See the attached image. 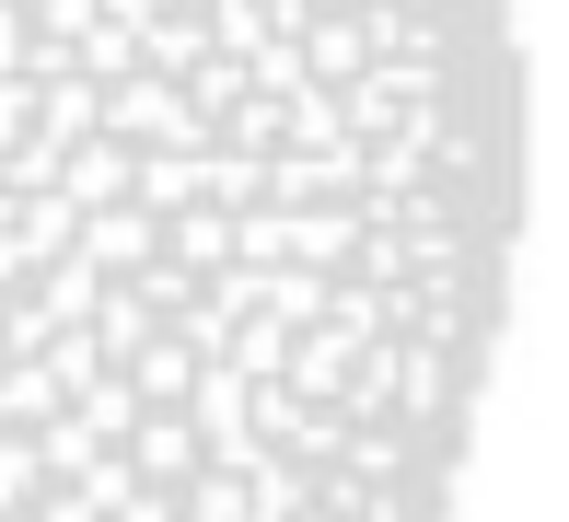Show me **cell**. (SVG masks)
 Returning <instances> with one entry per match:
<instances>
[{
  "label": "cell",
  "mask_w": 569,
  "mask_h": 522,
  "mask_svg": "<svg viewBox=\"0 0 569 522\" xmlns=\"http://www.w3.org/2000/svg\"><path fill=\"white\" fill-rule=\"evenodd\" d=\"M523 174L511 0H0V522H442Z\"/></svg>",
  "instance_id": "1"
}]
</instances>
